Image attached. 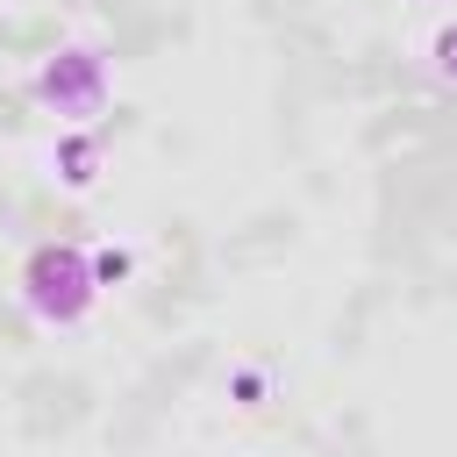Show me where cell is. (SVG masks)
Instances as JSON below:
<instances>
[{"instance_id":"6da1fadb","label":"cell","mask_w":457,"mask_h":457,"mask_svg":"<svg viewBox=\"0 0 457 457\" xmlns=\"http://www.w3.org/2000/svg\"><path fill=\"white\" fill-rule=\"evenodd\" d=\"M21 300H29L36 321H50V328L86 321V307L100 300L93 250H79V243H43V250H29V264H21Z\"/></svg>"},{"instance_id":"7a4b0ae2","label":"cell","mask_w":457,"mask_h":457,"mask_svg":"<svg viewBox=\"0 0 457 457\" xmlns=\"http://www.w3.org/2000/svg\"><path fill=\"white\" fill-rule=\"evenodd\" d=\"M36 93H43L64 121H86V114L107 100V57H100V50H57V57L36 71Z\"/></svg>"},{"instance_id":"3957f363","label":"cell","mask_w":457,"mask_h":457,"mask_svg":"<svg viewBox=\"0 0 457 457\" xmlns=\"http://www.w3.org/2000/svg\"><path fill=\"white\" fill-rule=\"evenodd\" d=\"M50 164H57V179H64L71 193H86V186L100 179V171H93V164H100V136H64V143L50 150Z\"/></svg>"},{"instance_id":"277c9868","label":"cell","mask_w":457,"mask_h":457,"mask_svg":"<svg viewBox=\"0 0 457 457\" xmlns=\"http://www.w3.org/2000/svg\"><path fill=\"white\" fill-rule=\"evenodd\" d=\"M129 271H136V257H129V250H114V243H100V250H93V278H100V293H107V286H121Z\"/></svg>"},{"instance_id":"5b68a950","label":"cell","mask_w":457,"mask_h":457,"mask_svg":"<svg viewBox=\"0 0 457 457\" xmlns=\"http://www.w3.org/2000/svg\"><path fill=\"white\" fill-rule=\"evenodd\" d=\"M428 64H436L443 79H457V21H443V29H436V43H428Z\"/></svg>"},{"instance_id":"8992f818","label":"cell","mask_w":457,"mask_h":457,"mask_svg":"<svg viewBox=\"0 0 457 457\" xmlns=\"http://www.w3.org/2000/svg\"><path fill=\"white\" fill-rule=\"evenodd\" d=\"M228 393H236V407H264V371H257V364H243V371L228 378Z\"/></svg>"}]
</instances>
